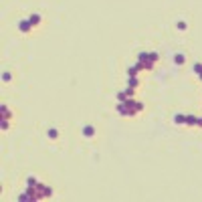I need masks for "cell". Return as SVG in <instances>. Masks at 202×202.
<instances>
[{
    "mask_svg": "<svg viewBox=\"0 0 202 202\" xmlns=\"http://www.w3.org/2000/svg\"><path fill=\"white\" fill-rule=\"evenodd\" d=\"M117 113L121 117H134V113L130 111V107L125 105V101H119V105H117Z\"/></svg>",
    "mask_w": 202,
    "mask_h": 202,
    "instance_id": "1",
    "label": "cell"
},
{
    "mask_svg": "<svg viewBox=\"0 0 202 202\" xmlns=\"http://www.w3.org/2000/svg\"><path fill=\"white\" fill-rule=\"evenodd\" d=\"M33 29H34V26L30 24L29 18H24V20H20V22H18V30H20V33H24V34H30V30H33Z\"/></svg>",
    "mask_w": 202,
    "mask_h": 202,
    "instance_id": "2",
    "label": "cell"
},
{
    "mask_svg": "<svg viewBox=\"0 0 202 202\" xmlns=\"http://www.w3.org/2000/svg\"><path fill=\"white\" fill-rule=\"evenodd\" d=\"M0 117L2 119H12V109L8 105H0Z\"/></svg>",
    "mask_w": 202,
    "mask_h": 202,
    "instance_id": "3",
    "label": "cell"
},
{
    "mask_svg": "<svg viewBox=\"0 0 202 202\" xmlns=\"http://www.w3.org/2000/svg\"><path fill=\"white\" fill-rule=\"evenodd\" d=\"M59 135H61V131H59L57 127H51V130L47 131V138H49L51 142H57V140H59Z\"/></svg>",
    "mask_w": 202,
    "mask_h": 202,
    "instance_id": "4",
    "label": "cell"
},
{
    "mask_svg": "<svg viewBox=\"0 0 202 202\" xmlns=\"http://www.w3.org/2000/svg\"><path fill=\"white\" fill-rule=\"evenodd\" d=\"M29 20H30V24H33L34 29L43 24V16H41V14H30V16H29Z\"/></svg>",
    "mask_w": 202,
    "mask_h": 202,
    "instance_id": "5",
    "label": "cell"
},
{
    "mask_svg": "<svg viewBox=\"0 0 202 202\" xmlns=\"http://www.w3.org/2000/svg\"><path fill=\"white\" fill-rule=\"evenodd\" d=\"M184 63H186V55H184V53H178V55H174V65H178V67H182Z\"/></svg>",
    "mask_w": 202,
    "mask_h": 202,
    "instance_id": "6",
    "label": "cell"
},
{
    "mask_svg": "<svg viewBox=\"0 0 202 202\" xmlns=\"http://www.w3.org/2000/svg\"><path fill=\"white\" fill-rule=\"evenodd\" d=\"M127 85L134 87V89H138V87H140V79H138V75H130V77H127Z\"/></svg>",
    "mask_w": 202,
    "mask_h": 202,
    "instance_id": "7",
    "label": "cell"
},
{
    "mask_svg": "<svg viewBox=\"0 0 202 202\" xmlns=\"http://www.w3.org/2000/svg\"><path fill=\"white\" fill-rule=\"evenodd\" d=\"M158 61H160V55L156 53V51H152V53H148V61H146V63H150V65H156Z\"/></svg>",
    "mask_w": 202,
    "mask_h": 202,
    "instance_id": "8",
    "label": "cell"
},
{
    "mask_svg": "<svg viewBox=\"0 0 202 202\" xmlns=\"http://www.w3.org/2000/svg\"><path fill=\"white\" fill-rule=\"evenodd\" d=\"M174 123L176 125H186V115H184V113H176V115H174Z\"/></svg>",
    "mask_w": 202,
    "mask_h": 202,
    "instance_id": "9",
    "label": "cell"
},
{
    "mask_svg": "<svg viewBox=\"0 0 202 202\" xmlns=\"http://www.w3.org/2000/svg\"><path fill=\"white\" fill-rule=\"evenodd\" d=\"M83 135H85V138H93V135H95V127H93V125H85V127H83Z\"/></svg>",
    "mask_w": 202,
    "mask_h": 202,
    "instance_id": "10",
    "label": "cell"
},
{
    "mask_svg": "<svg viewBox=\"0 0 202 202\" xmlns=\"http://www.w3.org/2000/svg\"><path fill=\"white\" fill-rule=\"evenodd\" d=\"M186 125L188 127H196V115H186Z\"/></svg>",
    "mask_w": 202,
    "mask_h": 202,
    "instance_id": "11",
    "label": "cell"
},
{
    "mask_svg": "<svg viewBox=\"0 0 202 202\" xmlns=\"http://www.w3.org/2000/svg\"><path fill=\"white\" fill-rule=\"evenodd\" d=\"M0 127H2V131H8L10 130V119H2L0 117Z\"/></svg>",
    "mask_w": 202,
    "mask_h": 202,
    "instance_id": "12",
    "label": "cell"
},
{
    "mask_svg": "<svg viewBox=\"0 0 202 202\" xmlns=\"http://www.w3.org/2000/svg\"><path fill=\"white\" fill-rule=\"evenodd\" d=\"M176 29H178L180 33H186V30H188V22H184V20H180V22L176 24Z\"/></svg>",
    "mask_w": 202,
    "mask_h": 202,
    "instance_id": "13",
    "label": "cell"
},
{
    "mask_svg": "<svg viewBox=\"0 0 202 202\" xmlns=\"http://www.w3.org/2000/svg\"><path fill=\"white\" fill-rule=\"evenodd\" d=\"M37 184H39V180L34 178V176H29V180H26V186H30V188H37Z\"/></svg>",
    "mask_w": 202,
    "mask_h": 202,
    "instance_id": "14",
    "label": "cell"
},
{
    "mask_svg": "<svg viewBox=\"0 0 202 202\" xmlns=\"http://www.w3.org/2000/svg\"><path fill=\"white\" fill-rule=\"evenodd\" d=\"M2 81H4V83H12V73L4 71V73H2Z\"/></svg>",
    "mask_w": 202,
    "mask_h": 202,
    "instance_id": "15",
    "label": "cell"
},
{
    "mask_svg": "<svg viewBox=\"0 0 202 202\" xmlns=\"http://www.w3.org/2000/svg\"><path fill=\"white\" fill-rule=\"evenodd\" d=\"M138 61H140V63H146V61H148V53H146V51H142V53L138 55Z\"/></svg>",
    "mask_w": 202,
    "mask_h": 202,
    "instance_id": "16",
    "label": "cell"
},
{
    "mask_svg": "<svg viewBox=\"0 0 202 202\" xmlns=\"http://www.w3.org/2000/svg\"><path fill=\"white\" fill-rule=\"evenodd\" d=\"M117 99H119V101H127L130 97H127V93H125V91H119V93H117Z\"/></svg>",
    "mask_w": 202,
    "mask_h": 202,
    "instance_id": "17",
    "label": "cell"
},
{
    "mask_svg": "<svg viewBox=\"0 0 202 202\" xmlns=\"http://www.w3.org/2000/svg\"><path fill=\"white\" fill-rule=\"evenodd\" d=\"M194 73H196V75L202 73V63H194Z\"/></svg>",
    "mask_w": 202,
    "mask_h": 202,
    "instance_id": "18",
    "label": "cell"
},
{
    "mask_svg": "<svg viewBox=\"0 0 202 202\" xmlns=\"http://www.w3.org/2000/svg\"><path fill=\"white\" fill-rule=\"evenodd\" d=\"M125 93H127V97H134V95H135V89H134V87H130V85H127Z\"/></svg>",
    "mask_w": 202,
    "mask_h": 202,
    "instance_id": "19",
    "label": "cell"
},
{
    "mask_svg": "<svg viewBox=\"0 0 202 202\" xmlns=\"http://www.w3.org/2000/svg\"><path fill=\"white\" fill-rule=\"evenodd\" d=\"M51 196H53V188H45V198H51Z\"/></svg>",
    "mask_w": 202,
    "mask_h": 202,
    "instance_id": "20",
    "label": "cell"
},
{
    "mask_svg": "<svg viewBox=\"0 0 202 202\" xmlns=\"http://www.w3.org/2000/svg\"><path fill=\"white\" fill-rule=\"evenodd\" d=\"M196 127H200V130H202V117H196Z\"/></svg>",
    "mask_w": 202,
    "mask_h": 202,
    "instance_id": "21",
    "label": "cell"
},
{
    "mask_svg": "<svg viewBox=\"0 0 202 202\" xmlns=\"http://www.w3.org/2000/svg\"><path fill=\"white\" fill-rule=\"evenodd\" d=\"M198 79H200V81H202V73H200V75H198Z\"/></svg>",
    "mask_w": 202,
    "mask_h": 202,
    "instance_id": "22",
    "label": "cell"
}]
</instances>
